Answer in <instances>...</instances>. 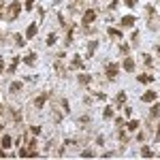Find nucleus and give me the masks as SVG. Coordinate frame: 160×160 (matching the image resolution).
<instances>
[{"label":"nucleus","mask_w":160,"mask_h":160,"mask_svg":"<svg viewBox=\"0 0 160 160\" xmlns=\"http://www.w3.org/2000/svg\"><path fill=\"white\" fill-rule=\"evenodd\" d=\"M15 41H17V45H19V47H22L24 43H26V41H24V37H22V34H15Z\"/></svg>","instance_id":"dca6fc26"},{"label":"nucleus","mask_w":160,"mask_h":160,"mask_svg":"<svg viewBox=\"0 0 160 160\" xmlns=\"http://www.w3.org/2000/svg\"><path fill=\"white\" fill-rule=\"evenodd\" d=\"M2 113H4V109H2V105H0V115H2Z\"/></svg>","instance_id":"c85d7f7f"},{"label":"nucleus","mask_w":160,"mask_h":160,"mask_svg":"<svg viewBox=\"0 0 160 160\" xmlns=\"http://www.w3.org/2000/svg\"><path fill=\"white\" fill-rule=\"evenodd\" d=\"M45 100H47V94H45V96H39V98H37V100H34V105H37V107H39V109H41V107H43V105H45Z\"/></svg>","instance_id":"9d476101"},{"label":"nucleus","mask_w":160,"mask_h":160,"mask_svg":"<svg viewBox=\"0 0 160 160\" xmlns=\"http://www.w3.org/2000/svg\"><path fill=\"white\" fill-rule=\"evenodd\" d=\"M137 128H139V122H135V120L128 122V130H137Z\"/></svg>","instance_id":"ddd939ff"},{"label":"nucleus","mask_w":160,"mask_h":160,"mask_svg":"<svg viewBox=\"0 0 160 160\" xmlns=\"http://www.w3.org/2000/svg\"><path fill=\"white\" fill-rule=\"evenodd\" d=\"M2 6H4V0H0V9H2Z\"/></svg>","instance_id":"cd10ccee"},{"label":"nucleus","mask_w":160,"mask_h":160,"mask_svg":"<svg viewBox=\"0 0 160 160\" xmlns=\"http://www.w3.org/2000/svg\"><path fill=\"white\" fill-rule=\"evenodd\" d=\"M132 24H135V17H132V15H128V17L122 19V26H132Z\"/></svg>","instance_id":"6e6552de"},{"label":"nucleus","mask_w":160,"mask_h":160,"mask_svg":"<svg viewBox=\"0 0 160 160\" xmlns=\"http://www.w3.org/2000/svg\"><path fill=\"white\" fill-rule=\"evenodd\" d=\"M152 79H154L152 75H139V81H141V83H149Z\"/></svg>","instance_id":"9b49d317"},{"label":"nucleus","mask_w":160,"mask_h":160,"mask_svg":"<svg viewBox=\"0 0 160 160\" xmlns=\"http://www.w3.org/2000/svg\"><path fill=\"white\" fill-rule=\"evenodd\" d=\"M34 58H37L34 53H28V56H26L24 60H26V64H34Z\"/></svg>","instance_id":"f8f14e48"},{"label":"nucleus","mask_w":160,"mask_h":160,"mask_svg":"<svg viewBox=\"0 0 160 160\" xmlns=\"http://www.w3.org/2000/svg\"><path fill=\"white\" fill-rule=\"evenodd\" d=\"M158 113H160V105H154V107H152V115H154V118H156Z\"/></svg>","instance_id":"a211bd4d"},{"label":"nucleus","mask_w":160,"mask_h":160,"mask_svg":"<svg viewBox=\"0 0 160 160\" xmlns=\"http://www.w3.org/2000/svg\"><path fill=\"white\" fill-rule=\"evenodd\" d=\"M19 9H22V4L15 0V2H13L11 6H9V19H15V17L19 15Z\"/></svg>","instance_id":"f257e3e1"},{"label":"nucleus","mask_w":160,"mask_h":160,"mask_svg":"<svg viewBox=\"0 0 160 160\" xmlns=\"http://www.w3.org/2000/svg\"><path fill=\"white\" fill-rule=\"evenodd\" d=\"M94 17H96V13L92 11V9H90V11H85V15H83V24L88 26V24H92L94 22Z\"/></svg>","instance_id":"f03ea898"},{"label":"nucleus","mask_w":160,"mask_h":160,"mask_svg":"<svg viewBox=\"0 0 160 160\" xmlns=\"http://www.w3.org/2000/svg\"><path fill=\"white\" fill-rule=\"evenodd\" d=\"M53 43H56V34H49L47 37V45H53Z\"/></svg>","instance_id":"6ab92c4d"},{"label":"nucleus","mask_w":160,"mask_h":160,"mask_svg":"<svg viewBox=\"0 0 160 160\" xmlns=\"http://www.w3.org/2000/svg\"><path fill=\"white\" fill-rule=\"evenodd\" d=\"M103 115H105V118H113V111L109 109V107H107V109H105V113H103Z\"/></svg>","instance_id":"412c9836"},{"label":"nucleus","mask_w":160,"mask_h":160,"mask_svg":"<svg viewBox=\"0 0 160 160\" xmlns=\"http://www.w3.org/2000/svg\"><path fill=\"white\" fill-rule=\"evenodd\" d=\"M0 156H2V149H0Z\"/></svg>","instance_id":"7c9ffc66"},{"label":"nucleus","mask_w":160,"mask_h":160,"mask_svg":"<svg viewBox=\"0 0 160 160\" xmlns=\"http://www.w3.org/2000/svg\"><path fill=\"white\" fill-rule=\"evenodd\" d=\"M124 68H126V70H135V62H132L130 58H126V60H124Z\"/></svg>","instance_id":"423d86ee"},{"label":"nucleus","mask_w":160,"mask_h":160,"mask_svg":"<svg viewBox=\"0 0 160 160\" xmlns=\"http://www.w3.org/2000/svg\"><path fill=\"white\" fill-rule=\"evenodd\" d=\"M22 88H24V83H22V81H15V83H11V88H9V90H11V92H19Z\"/></svg>","instance_id":"0eeeda50"},{"label":"nucleus","mask_w":160,"mask_h":160,"mask_svg":"<svg viewBox=\"0 0 160 160\" xmlns=\"http://www.w3.org/2000/svg\"><path fill=\"white\" fill-rule=\"evenodd\" d=\"M135 2H137V0H126V4H128V6H135Z\"/></svg>","instance_id":"a878e982"},{"label":"nucleus","mask_w":160,"mask_h":160,"mask_svg":"<svg viewBox=\"0 0 160 160\" xmlns=\"http://www.w3.org/2000/svg\"><path fill=\"white\" fill-rule=\"evenodd\" d=\"M79 81L81 83H90V75H79Z\"/></svg>","instance_id":"2eb2a0df"},{"label":"nucleus","mask_w":160,"mask_h":160,"mask_svg":"<svg viewBox=\"0 0 160 160\" xmlns=\"http://www.w3.org/2000/svg\"><path fill=\"white\" fill-rule=\"evenodd\" d=\"M109 34H111V37H120V30H115V28H109Z\"/></svg>","instance_id":"4be33fe9"},{"label":"nucleus","mask_w":160,"mask_h":160,"mask_svg":"<svg viewBox=\"0 0 160 160\" xmlns=\"http://www.w3.org/2000/svg\"><path fill=\"white\" fill-rule=\"evenodd\" d=\"M124 100H126V94H124V92H120V94H118V103H120V105H122V103H124Z\"/></svg>","instance_id":"aec40b11"},{"label":"nucleus","mask_w":160,"mask_h":160,"mask_svg":"<svg viewBox=\"0 0 160 160\" xmlns=\"http://www.w3.org/2000/svg\"><path fill=\"white\" fill-rule=\"evenodd\" d=\"M17 62H19V58H13V64H11V68H9V73H15V66H17Z\"/></svg>","instance_id":"f3484780"},{"label":"nucleus","mask_w":160,"mask_h":160,"mask_svg":"<svg viewBox=\"0 0 160 160\" xmlns=\"http://www.w3.org/2000/svg\"><path fill=\"white\" fill-rule=\"evenodd\" d=\"M81 156H85V158H88V156H94V152H92V149H85V152H83Z\"/></svg>","instance_id":"393cba45"},{"label":"nucleus","mask_w":160,"mask_h":160,"mask_svg":"<svg viewBox=\"0 0 160 160\" xmlns=\"http://www.w3.org/2000/svg\"><path fill=\"white\" fill-rule=\"evenodd\" d=\"M70 64H73V68H81V66H83V62L79 60V56H75V58H73V62H70Z\"/></svg>","instance_id":"1a4fd4ad"},{"label":"nucleus","mask_w":160,"mask_h":160,"mask_svg":"<svg viewBox=\"0 0 160 160\" xmlns=\"http://www.w3.org/2000/svg\"><path fill=\"white\" fill-rule=\"evenodd\" d=\"M141 154H143V156H152V149H149V147H143V152H141Z\"/></svg>","instance_id":"b1692460"},{"label":"nucleus","mask_w":160,"mask_h":160,"mask_svg":"<svg viewBox=\"0 0 160 160\" xmlns=\"http://www.w3.org/2000/svg\"><path fill=\"white\" fill-rule=\"evenodd\" d=\"M0 130H2V124H0Z\"/></svg>","instance_id":"c756f323"},{"label":"nucleus","mask_w":160,"mask_h":160,"mask_svg":"<svg viewBox=\"0 0 160 160\" xmlns=\"http://www.w3.org/2000/svg\"><path fill=\"white\" fill-rule=\"evenodd\" d=\"M2 68H4V62H2V58H0V75H2Z\"/></svg>","instance_id":"bb28decb"},{"label":"nucleus","mask_w":160,"mask_h":160,"mask_svg":"<svg viewBox=\"0 0 160 160\" xmlns=\"http://www.w3.org/2000/svg\"><path fill=\"white\" fill-rule=\"evenodd\" d=\"M107 75L113 79L115 75H118V66H115V64H109V66H107Z\"/></svg>","instance_id":"39448f33"},{"label":"nucleus","mask_w":160,"mask_h":160,"mask_svg":"<svg viewBox=\"0 0 160 160\" xmlns=\"http://www.w3.org/2000/svg\"><path fill=\"white\" fill-rule=\"evenodd\" d=\"M9 145H11V137H2V147H9Z\"/></svg>","instance_id":"4468645a"},{"label":"nucleus","mask_w":160,"mask_h":160,"mask_svg":"<svg viewBox=\"0 0 160 160\" xmlns=\"http://www.w3.org/2000/svg\"><path fill=\"white\" fill-rule=\"evenodd\" d=\"M34 34H37V24H30L28 30H26V39H32Z\"/></svg>","instance_id":"20e7f679"},{"label":"nucleus","mask_w":160,"mask_h":160,"mask_svg":"<svg viewBox=\"0 0 160 160\" xmlns=\"http://www.w3.org/2000/svg\"><path fill=\"white\" fill-rule=\"evenodd\" d=\"M32 4H34V0H26V11H30Z\"/></svg>","instance_id":"5701e85b"},{"label":"nucleus","mask_w":160,"mask_h":160,"mask_svg":"<svg viewBox=\"0 0 160 160\" xmlns=\"http://www.w3.org/2000/svg\"><path fill=\"white\" fill-rule=\"evenodd\" d=\"M141 100L143 103H154L156 100V92H145L143 96H141Z\"/></svg>","instance_id":"7ed1b4c3"}]
</instances>
